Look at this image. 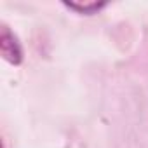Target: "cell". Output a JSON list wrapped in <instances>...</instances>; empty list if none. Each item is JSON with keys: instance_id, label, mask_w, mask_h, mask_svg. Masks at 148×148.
I'll list each match as a JSON object with an SVG mask.
<instances>
[{"instance_id": "obj_1", "label": "cell", "mask_w": 148, "mask_h": 148, "mask_svg": "<svg viewBox=\"0 0 148 148\" xmlns=\"http://www.w3.org/2000/svg\"><path fill=\"white\" fill-rule=\"evenodd\" d=\"M0 52H2V56L9 63H12V64H19L21 59H23L21 45L18 44L16 37L7 28H4L2 30V35H0Z\"/></svg>"}, {"instance_id": "obj_2", "label": "cell", "mask_w": 148, "mask_h": 148, "mask_svg": "<svg viewBox=\"0 0 148 148\" xmlns=\"http://www.w3.org/2000/svg\"><path fill=\"white\" fill-rule=\"evenodd\" d=\"M64 5H68L70 9L77 11V12H84V14H92L96 11H99L101 7H105V2H91V4H77V2H64Z\"/></svg>"}]
</instances>
